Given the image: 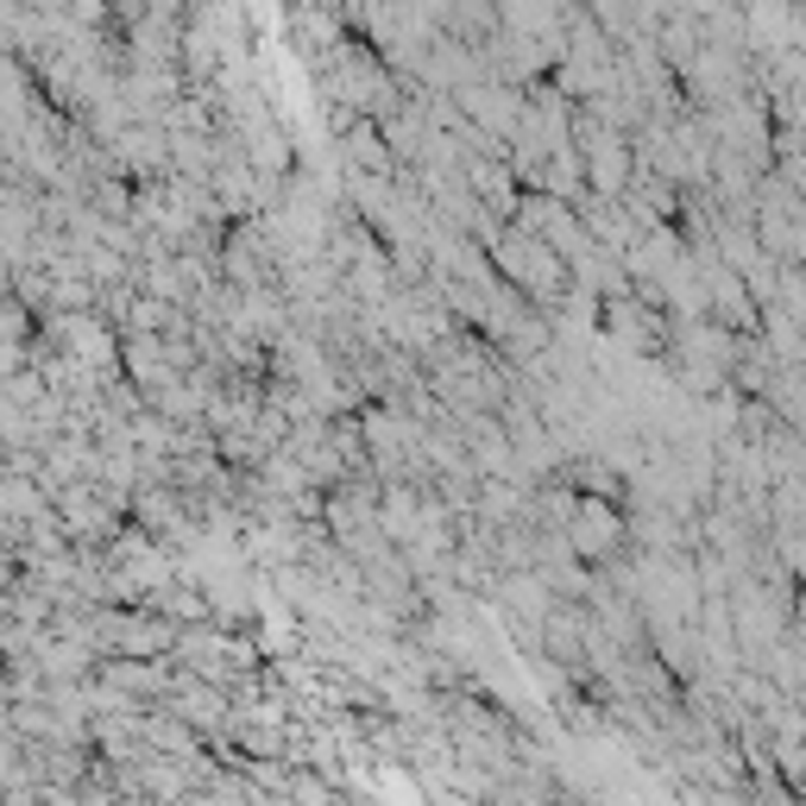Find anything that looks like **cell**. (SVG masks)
<instances>
[{"mask_svg":"<svg viewBox=\"0 0 806 806\" xmlns=\"http://www.w3.org/2000/svg\"><path fill=\"white\" fill-rule=\"evenodd\" d=\"M176 712H183V718H196V725H208V718H215V700H208V693H189Z\"/></svg>","mask_w":806,"mask_h":806,"instance_id":"1","label":"cell"}]
</instances>
